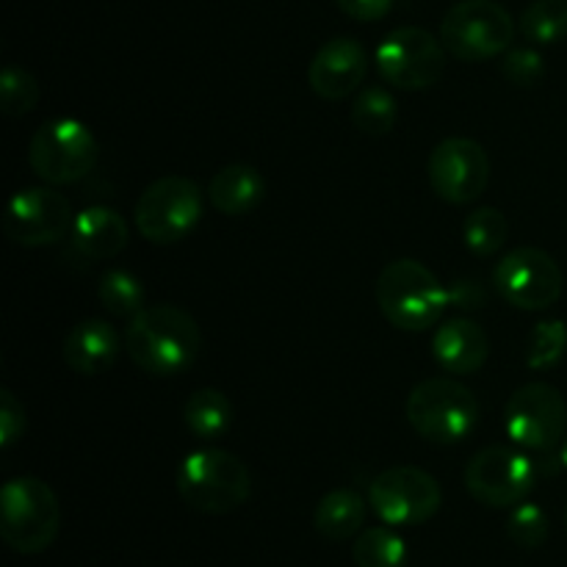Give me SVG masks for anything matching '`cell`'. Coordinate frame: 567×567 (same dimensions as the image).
Wrapping results in <instances>:
<instances>
[{
  "instance_id": "cell-1",
  "label": "cell",
  "mask_w": 567,
  "mask_h": 567,
  "mask_svg": "<svg viewBox=\"0 0 567 567\" xmlns=\"http://www.w3.org/2000/svg\"><path fill=\"white\" fill-rule=\"evenodd\" d=\"M125 349L147 374L177 377L197 363L203 332L188 310L177 305H147L127 321Z\"/></svg>"
},
{
  "instance_id": "cell-8",
  "label": "cell",
  "mask_w": 567,
  "mask_h": 567,
  "mask_svg": "<svg viewBox=\"0 0 567 567\" xmlns=\"http://www.w3.org/2000/svg\"><path fill=\"white\" fill-rule=\"evenodd\" d=\"M203 219V192L192 177L166 175L138 194L136 230L153 244H177L192 236Z\"/></svg>"
},
{
  "instance_id": "cell-17",
  "label": "cell",
  "mask_w": 567,
  "mask_h": 567,
  "mask_svg": "<svg viewBox=\"0 0 567 567\" xmlns=\"http://www.w3.org/2000/svg\"><path fill=\"white\" fill-rule=\"evenodd\" d=\"M432 358L452 374H476L491 358V338L476 321L449 319L432 338Z\"/></svg>"
},
{
  "instance_id": "cell-22",
  "label": "cell",
  "mask_w": 567,
  "mask_h": 567,
  "mask_svg": "<svg viewBox=\"0 0 567 567\" xmlns=\"http://www.w3.org/2000/svg\"><path fill=\"white\" fill-rule=\"evenodd\" d=\"M183 421L199 441H216L233 424V402L219 388H197L183 404Z\"/></svg>"
},
{
  "instance_id": "cell-15",
  "label": "cell",
  "mask_w": 567,
  "mask_h": 567,
  "mask_svg": "<svg viewBox=\"0 0 567 567\" xmlns=\"http://www.w3.org/2000/svg\"><path fill=\"white\" fill-rule=\"evenodd\" d=\"M70 199L55 188L33 186L22 188L9 199L3 216V230L20 247H50L61 241L72 227Z\"/></svg>"
},
{
  "instance_id": "cell-6",
  "label": "cell",
  "mask_w": 567,
  "mask_h": 567,
  "mask_svg": "<svg viewBox=\"0 0 567 567\" xmlns=\"http://www.w3.org/2000/svg\"><path fill=\"white\" fill-rule=\"evenodd\" d=\"M100 147L94 133L72 116H59L39 127L28 144V164L39 181L50 186H70L92 175Z\"/></svg>"
},
{
  "instance_id": "cell-19",
  "label": "cell",
  "mask_w": 567,
  "mask_h": 567,
  "mask_svg": "<svg viewBox=\"0 0 567 567\" xmlns=\"http://www.w3.org/2000/svg\"><path fill=\"white\" fill-rule=\"evenodd\" d=\"M116 354H120V336L103 319L78 321L64 338V363L75 374H103L114 365Z\"/></svg>"
},
{
  "instance_id": "cell-21",
  "label": "cell",
  "mask_w": 567,
  "mask_h": 567,
  "mask_svg": "<svg viewBox=\"0 0 567 567\" xmlns=\"http://www.w3.org/2000/svg\"><path fill=\"white\" fill-rule=\"evenodd\" d=\"M365 504L369 502L352 487H338V491L324 493L313 513L316 532L332 543L352 540L363 532Z\"/></svg>"
},
{
  "instance_id": "cell-12",
  "label": "cell",
  "mask_w": 567,
  "mask_h": 567,
  "mask_svg": "<svg viewBox=\"0 0 567 567\" xmlns=\"http://www.w3.org/2000/svg\"><path fill=\"white\" fill-rule=\"evenodd\" d=\"M465 491L480 504L493 509H509L526 502L535 491L537 471L526 454L509 446H491L476 452L465 465Z\"/></svg>"
},
{
  "instance_id": "cell-9",
  "label": "cell",
  "mask_w": 567,
  "mask_h": 567,
  "mask_svg": "<svg viewBox=\"0 0 567 567\" xmlns=\"http://www.w3.org/2000/svg\"><path fill=\"white\" fill-rule=\"evenodd\" d=\"M377 72L382 81L404 92L435 86L446 72V48L441 37L419 25H402L377 48Z\"/></svg>"
},
{
  "instance_id": "cell-11",
  "label": "cell",
  "mask_w": 567,
  "mask_h": 567,
  "mask_svg": "<svg viewBox=\"0 0 567 567\" xmlns=\"http://www.w3.org/2000/svg\"><path fill=\"white\" fill-rule=\"evenodd\" d=\"M498 297L518 310H548L565 288L563 269L540 247H515L493 269Z\"/></svg>"
},
{
  "instance_id": "cell-36",
  "label": "cell",
  "mask_w": 567,
  "mask_h": 567,
  "mask_svg": "<svg viewBox=\"0 0 567 567\" xmlns=\"http://www.w3.org/2000/svg\"><path fill=\"white\" fill-rule=\"evenodd\" d=\"M565 526H567V515H565Z\"/></svg>"
},
{
  "instance_id": "cell-10",
  "label": "cell",
  "mask_w": 567,
  "mask_h": 567,
  "mask_svg": "<svg viewBox=\"0 0 567 567\" xmlns=\"http://www.w3.org/2000/svg\"><path fill=\"white\" fill-rule=\"evenodd\" d=\"M369 504L388 526H421L437 515L443 491L435 476L415 465H396L374 476Z\"/></svg>"
},
{
  "instance_id": "cell-33",
  "label": "cell",
  "mask_w": 567,
  "mask_h": 567,
  "mask_svg": "<svg viewBox=\"0 0 567 567\" xmlns=\"http://www.w3.org/2000/svg\"><path fill=\"white\" fill-rule=\"evenodd\" d=\"M393 3H396V0H336V6L343 14L360 22L382 20V17L391 14Z\"/></svg>"
},
{
  "instance_id": "cell-32",
  "label": "cell",
  "mask_w": 567,
  "mask_h": 567,
  "mask_svg": "<svg viewBox=\"0 0 567 567\" xmlns=\"http://www.w3.org/2000/svg\"><path fill=\"white\" fill-rule=\"evenodd\" d=\"M25 435V408L20 399L3 388L0 391V449H11Z\"/></svg>"
},
{
  "instance_id": "cell-16",
  "label": "cell",
  "mask_w": 567,
  "mask_h": 567,
  "mask_svg": "<svg viewBox=\"0 0 567 567\" xmlns=\"http://www.w3.org/2000/svg\"><path fill=\"white\" fill-rule=\"evenodd\" d=\"M369 53L352 37L327 39L308 66V83L321 100H347L363 86Z\"/></svg>"
},
{
  "instance_id": "cell-13",
  "label": "cell",
  "mask_w": 567,
  "mask_h": 567,
  "mask_svg": "<svg viewBox=\"0 0 567 567\" xmlns=\"http://www.w3.org/2000/svg\"><path fill=\"white\" fill-rule=\"evenodd\" d=\"M504 430L515 446L529 452H551L565 441V396L548 382H529L518 388L504 410Z\"/></svg>"
},
{
  "instance_id": "cell-2",
  "label": "cell",
  "mask_w": 567,
  "mask_h": 567,
  "mask_svg": "<svg viewBox=\"0 0 567 567\" xmlns=\"http://www.w3.org/2000/svg\"><path fill=\"white\" fill-rule=\"evenodd\" d=\"M374 293L382 316L404 332L430 330L452 305L435 271L413 258L391 260L377 277Z\"/></svg>"
},
{
  "instance_id": "cell-30",
  "label": "cell",
  "mask_w": 567,
  "mask_h": 567,
  "mask_svg": "<svg viewBox=\"0 0 567 567\" xmlns=\"http://www.w3.org/2000/svg\"><path fill=\"white\" fill-rule=\"evenodd\" d=\"M507 537L520 548H540L548 540V515L537 504L520 502L507 518Z\"/></svg>"
},
{
  "instance_id": "cell-23",
  "label": "cell",
  "mask_w": 567,
  "mask_h": 567,
  "mask_svg": "<svg viewBox=\"0 0 567 567\" xmlns=\"http://www.w3.org/2000/svg\"><path fill=\"white\" fill-rule=\"evenodd\" d=\"M408 543L391 526H374L354 537L352 559L358 567H408Z\"/></svg>"
},
{
  "instance_id": "cell-29",
  "label": "cell",
  "mask_w": 567,
  "mask_h": 567,
  "mask_svg": "<svg viewBox=\"0 0 567 567\" xmlns=\"http://www.w3.org/2000/svg\"><path fill=\"white\" fill-rule=\"evenodd\" d=\"M39 97H42V86H39L37 78L31 75L22 66L9 64L0 75V100H3V114L6 116H25L28 111L37 109Z\"/></svg>"
},
{
  "instance_id": "cell-20",
  "label": "cell",
  "mask_w": 567,
  "mask_h": 567,
  "mask_svg": "<svg viewBox=\"0 0 567 567\" xmlns=\"http://www.w3.org/2000/svg\"><path fill=\"white\" fill-rule=\"evenodd\" d=\"M266 197V181L255 166L227 164L210 177L208 199L219 214L244 216L252 214Z\"/></svg>"
},
{
  "instance_id": "cell-26",
  "label": "cell",
  "mask_w": 567,
  "mask_h": 567,
  "mask_svg": "<svg viewBox=\"0 0 567 567\" xmlns=\"http://www.w3.org/2000/svg\"><path fill=\"white\" fill-rule=\"evenodd\" d=\"M97 299L111 316H120V319L127 321L147 308L144 305V286L138 282L136 275L125 269H111L100 277Z\"/></svg>"
},
{
  "instance_id": "cell-3",
  "label": "cell",
  "mask_w": 567,
  "mask_h": 567,
  "mask_svg": "<svg viewBox=\"0 0 567 567\" xmlns=\"http://www.w3.org/2000/svg\"><path fill=\"white\" fill-rule=\"evenodd\" d=\"M175 487L177 496L197 513L227 515L249 502L252 476L236 454L208 446L183 457Z\"/></svg>"
},
{
  "instance_id": "cell-34",
  "label": "cell",
  "mask_w": 567,
  "mask_h": 567,
  "mask_svg": "<svg viewBox=\"0 0 567 567\" xmlns=\"http://www.w3.org/2000/svg\"><path fill=\"white\" fill-rule=\"evenodd\" d=\"M449 299H452V305H457V308H480L482 302V291L474 286V282H457L454 288H449Z\"/></svg>"
},
{
  "instance_id": "cell-25",
  "label": "cell",
  "mask_w": 567,
  "mask_h": 567,
  "mask_svg": "<svg viewBox=\"0 0 567 567\" xmlns=\"http://www.w3.org/2000/svg\"><path fill=\"white\" fill-rule=\"evenodd\" d=\"M509 221L498 208H476L463 221V241L476 258H493L507 244Z\"/></svg>"
},
{
  "instance_id": "cell-7",
  "label": "cell",
  "mask_w": 567,
  "mask_h": 567,
  "mask_svg": "<svg viewBox=\"0 0 567 567\" xmlns=\"http://www.w3.org/2000/svg\"><path fill=\"white\" fill-rule=\"evenodd\" d=\"M515 39V22L496 0H460L443 14L441 42L457 61L498 59Z\"/></svg>"
},
{
  "instance_id": "cell-5",
  "label": "cell",
  "mask_w": 567,
  "mask_h": 567,
  "mask_svg": "<svg viewBox=\"0 0 567 567\" xmlns=\"http://www.w3.org/2000/svg\"><path fill=\"white\" fill-rule=\"evenodd\" d=\"M404 413H408L410 426L424 441L443 443V446L465 441L480 424V402L474 391L446 377L419 382L410 391Z\"/></svg>"
},
{
  "instance_id": "cell-24",
  "label": "cell",
  "mask_w": 567,
  "mask_h": 567,
  "mask_svg": "<svg viewBox=\"0 0 567 567\" xmlns=\"http://www.w3.org/2000/svg\"><path fill=\"white\" fill-rule=\"evenodd\" d=\"M399 120L396 100L388 89L365 86L360 89L352 105V122L365 136H388Z\"/></svg>"
},
{
  "instance_id": "cell-35",
  "label": "cell",
  "mask_w": 567,
  "mask_h": 567,
  "mask_svg": "<svg viewBox=\"0 0 567 567\" xmlns=\"http://www.w3.org/2000/svg\"><path fill=\"white\" fill-rule=\"evenodd\" d=\"M559 460H563V465L567 468V437L563 441V449H559Z\"/></svg>"
},
{
  "instance_id": "cell-14",
  "label": "cell",
  "mask_w": 567,
  "mask_h": 567,
  "mask_svg": "<svg viewBox=\"0 0 567 567\" xmlns=\"http://www.w3.org/2000/svg\"><path fill=\"white\" fill-rule=\"evenodd\" d=\"M426 175H430L432 192L443 203L468 205L480 199L491 183V155L474 138H443L430 153Z\"/></svg>"
},
{
  "instance_id": "cell-31",
  "label": "cell",
  "mask_w": 567,
  "mask_h": 567,
  "mask_svg": "<svg viewBox=\"0 0 567 567\" xmlns=\"http://www.w3.org/2000/svg\"><path fill=\"white\" fill-rule=\"evenodd\" d=\"M502 75L520 89L537 86L546 75V61L535 48H509L502 61Z\"/></svg>"
},
{
  "instance_id": "cell-4",
  "label": "cell",
  "mask_w": 567,
  "mask_h": 567,
  "mask_svg": "<svg viewBox=\"0 0 567 567\" xmlns=\"http://www.w3.org/2000/svg\"><path fill=\"white\" fill-rule=\"evenodd\" d=\"M61 532V504L48 482L14 476L0 491V535L17 554L48 551Z\"/></svg>"
},
{
  "instance_id": "cell-28",
  "label": "cell",
  "mask_w": 567,
  "mask_h": 567,
  "mask_svg": "<svg viewBox=\"0 0 567 567\" xmlns=\"http://www.w3.org/2000/svg\"><path fill=\"white\" fill-rule=\"evenodd\" d=\"M567 352V324L563 319H548L535 327L526 349V365L532 371H548L565 358Z\"/></svg>"
},
{
  "instance_id": "cell-18",
  "label": "cell",
  "mask_w": 567,
  "mask_h": 567,
  "mask_svg": "<svg viewBox=\"0 0 567 567\" xmlns=\"http://www.w3.org/2000/svg\"><path fill=\"white\" fill-rule=\"evenodd\" d=\"M127 227L125 216L109 205H92L75 214L70 227V241L83 258L89 260H109L116 258L127 247Z\"/></svg>"
},
{
  "instance_id": "cell-27",
  "label": "cell",
  "mask_w": 567,
  "mask_h": 567,
  "mask_svg": "<svg viewBox=\"0 0 567 567\" xmlns=\"http://www.w3.org/2000/svg\"><path fill=\"white\" fill-rule=\"evenodd\" d=\"M520 33L535 44L567 39V0H535L520 14Z\"/></svg>"
}]
</instances>
